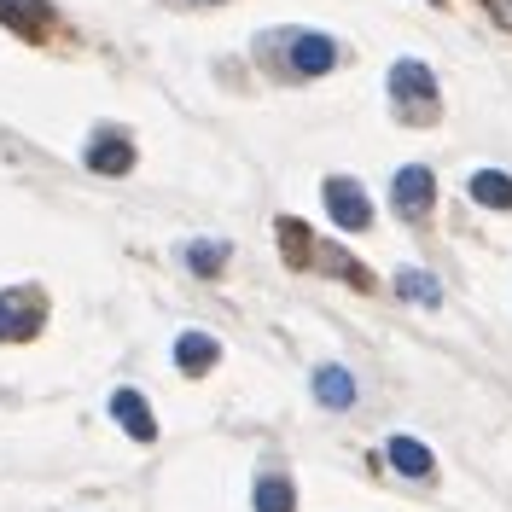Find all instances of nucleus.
<instances>
[{
  "instance_id": "1",
  "label": "nucleus",
  "mask_w": 512,
  "mask_h": 512,
  "mask_svg": "<svg viewBox=\"0 0 512 512\" xmlns=\"http://www.w3.org/2000/svg\"><path fill=\"white\" fill-rule=\"evenodd\" d=\"M326 210H332V222L350 227V233L373 222V198L355 187L350 175H332V181H326Z\"/></svg>"
},
{
  "instance_id": "2",
  "label": "nucleus",
  "mask_w": 512,
  "mask_h": 512,
  "mask_svg": "<svg viewBox=\"0 0 512 512\" xmlns=\"http://www.w3.org/2000/svg\"><path fill=\"white\" fill-rule=\"evenodd\" d=\"M431 198H437V181H431V169H425V163L396 169V181H390V204H396L402 216H425V210H431Z\"/></svg>"
},
{
  "instance_id": "3",
  "label": "nucleus",
  "mask_w": 512,
  "mask_h": 512,
  "mask_svg": "<svg viewBox=\"0 0 512 512\" xmlns=\"http://www.w3.org/2000/svg\"><path fill=\"white\" fill-rule=\"evenodd\" d=\"M35 326H41V297L0 291V338H35Z\"/></svg>"
},
{
  "instance_id": "4",
  "label": "nucleus",
  "mask_w": 512,
  "mask_h": 512,
  "mask_svg": "<svg viewBox=\"0 0 512 512\" xmlns=\"http://www.w3.org/2000/svg\"><path fill=\"white\" fill-rule=\"evenodd\" d=\"M111 419L123 425L134 443H152V437H158V419H152V408H146L140 390H117V396H111Z\"/></svg>"
},
{
  "instance_id": "5",
  "label": "nucleus",
  "mask_w": 512,
  "mask_h": 512,
  "mask_svg": "<svg viewBox=\"0 0 512 512\" xmlns=\"http://www.w3.org/2000/svg\"><path fill=\"white\" fill-rule=\"evenodd\" d=\"M332 59H338V47H332V35H320V30H303V35H297V47H291L297 76H326Z\"/></svg>"
},
{
  "instance_id": "6",
  "label": "nucleus",
  "mask_w": 512,
  "mask_h": 512,
  "mask_svg": "<svg viewBox=\"0 0 512 512\" xmlns=\"http://www.w3.org/2000/svg\"><path fill=\"white\" fill-rule=\"evenodd\" d=\"M128 163H134V146L123 134H94L88 140V169L94 175H128Z\"/></svg>"
},
{
  "instance_id": "7",
  "label": "nucleus",
  "mask_w": 512,
  "mask_h": 512,
  "mask_svg": "<svg viewBox=\"0 0 512 512\" xmlns=\"http://www.w3.org/2000/svg\"><path fill=\"white\" fill-rule=\"evenodd\" d=\"M175 361H181V373H210L222 361V344L210 332H181L175 338Z\"/></svg>"
},
{
  "instance_id": "8",
  "label": "nucleus",
  "mask_w": 512,
  "mask_h": 512,
  "mask_svg": "<svg viewBox=\"0 0 512 512\" xmlns=\"http://www.w3.org/2000/svg\"><path fill=\"white\" fill-rule=\"evenodd\" d=\"M315 402L320 408H350L355 402V379L344 367H320L315 373Z\"/></svg>"
},
{
  "instance_id": "9",
  "label": "nucleus",
  "mask_w": 512,
  "mask_h": 512,
  "mask_svg": "<svg viewBox=\"0 0 512 512\" xmlns=\"http://www.w3.org/2000/svg\"><path fill=\"white\" fill-rule=\"evenodd\" d=\"M390 94H396V99H408V94L431 99V94H437V88H431V70H425L419 59H402L396 70H390Z\"/></svg>"
},
{
  "instance_id": "10",
  "label": "nucleus",
  "mask_w": 512,
  "mask_h": 512,
  "mask_svg": "<svg viewBox=\"0 0 512 512\" xmlns=\"http://www.w3.org/2000/svg\"><path fill=\"white\" fill-rule=\"evenodd\" d=\"M472 198H478L483 210H507L512 204V175H501V169H478V175H472Z\"/></svg>"
},
{
  "instance_id": "11",
  "label": "nucleus",
  "mask_w": 512,
  "mask_h": 512,
  "mask_svg": "<svg viewBox=\"0 0 512 512\" xmlns=\"http://www.w3.org/2000/svg\"><path fill=\"white\" fill-rule=\"evenodd\" d=\"M390 466H396L402 478H425V472H431V448L414 443V437H390Z\"/></svg>"
},
{
  "instance_id": "12",
  "label": "nucleus",
  "mask_w": 512,
  "mask_h": 512,
  "mask_svg": "<svg viewBox=\"0 0 512 512\" xmlns=\"http://www.w3.org/2000/svg\"><path fill=\"white\" fill-rule=\"evenodd\" d=\"M396 291H402V297H414V303H425V309H437V303H443V286H437L425 268H402V274H396Z\"/></svg>"
},
{
  "instance_id": "13",
  "label": "nucleus",
  "mask_w": 512,
  "mask_h": 512,
  "mask_svg": "<svg viewBox=\"0 0 512 512\" xmlns=\"http://www.w3.org/2000/svg\"><path fill=\"white\" fill-rule=\"evenodd\" d=\"M297 501H291V483L286 478H262L256 483V512H291Z\"/></svg>"
},
{
  "instance_id": "14",
  "label": "nucleus",
  "mask_w": 512,
  "mask_h": 512,
  "mask_svg": "<svg viewBox=\"0 0 512 512\" xmlns=\"http://www.w3.org/2000/svg\"><path fill=\"white\" fill-rule=\"evenodd\" d=\"M0 18L18 24V30H30V24H41V0H0Z\"/></svg>"
},
{
  "instance_id": "15",
  "label": "nucleus",
  "mask_w": 512,
  "mask_h": 512,
  "mask_svg": "<svg viewBox=\"0 0 512 512\" xmlns=\"http://www.w3.org/2000/svg\"><path fill=\"white\" fill-rule=\"evenodd\" d=\"M187 262H192V274H216L227 262V245H187Z\"/></svg>"
},
{
  "instance_id": "16",
  "label": "nucleus",
  "mask_w": 512,
  "mask_h": 512,
  "mask_svg": "<svg viewBox=\"0 0 512 512\" xmlns=\"http://www.w3.org/2000/svg\"><path fill=\"white\" fill-rule=\"evenodd\" d=\"M489 6H495V18H501V24L512 30V0H489Z\"/></svg>"
}]
</instances>
